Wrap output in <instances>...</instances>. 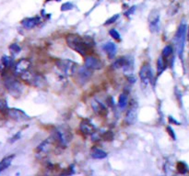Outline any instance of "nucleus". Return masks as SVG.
Segmentation results:
<instances>
[{
    "instance_id": "f257e3e1",
    "label": "nucleus",
    "mask_w": 189,
    "mask_h": 176,
    "mask_svg": "<svg viewBox=\"0 0 189 176\" xmlns=\"http://www.w3.org/2000/svg\"><path fill=\"white\" fill-rule=\"evenodd\" d=\"M67 46L75 51L81 56H87L88 51L90 47H91L94 42L90 38H81L80 36L75 35V34H70L66 39Z\"/></svg>"
},
{
    "instance_id": "f03ea898",
    "label": "nucleus",
    "mask_w": 189,
    "mask_h": 176,
    "mask_svg": "<svg viewBox=\"0 0 189 176\" xmlns=\"http://www.w3.org/2000/svg\"><path fill=\"white\" fill-rule=\"evenodd\" d=\"M186 32H187V27L185 23H181L177 29V31L175 33V47L177 51V54L181 60H183V54L185 50V43L186 39Z\"/></svg>"
},
{
    "instance_id": "7ed1b4c3",
    "label": "nucleus",
    "mask_w": 189,
    "mask_h": 176,
    "mask_svg": "<svg viewBox=\"0 0 189 176\" xmlns=\"http://www.w3.org/2000/svg\"><path fill=\"white\" fill-rule=\"evenodd\" d=\"M56 64L58 69V73L65 75L66 77L74 75L75 73H77V71L79 69V66L75 62L67 59L57 60Z\"/></svg>"
},
{
    "instance_id": "20e7f679",
    "label": "nucleus",
    "mask_w": 189,
    "mask_h": 176,
    "mask_svg": "<svg viewBox=\"0 0 189 176\" xmlns=\"http://www.w3.org/2000/svg\"><path fill=\"white\" fill-rule=\"evenodd\" d=\"M20 76H21V79L23 81H25L26 83L33 85V86H36L39 88H44L46 85V80L44 78V76L31 72L30 70L24 73Z\"/></svg>"
},
{
    "instance_id": "39448f33",
    "label": "nucleus",
    "mask_w": 189,
    "mask_h": 176,
    "mask_svg": "<svg viewBox=\"0 0 189 176\" xmlns=\"http://www.w3.org/2000/svg\"><path fill=\"white\" fill-rule=\"evenodd\" d=\"M52 137L54 138L56 145L65 148L71 139V134L66 128H57L54 130Z\"/></svg>"
},
{
    "instance_id": "423d86ee",
    "label": "nucleus",
    "mask_w": 189,
    "mask_h": 176,
    "mask_svg": "<svg viewBox=\"0 0 189 176\" xmlns=\"http://www.w3.org/2000/svg\"><path fill=\"white\" fill-rule=\"evenodd\" d=\"M138 114H139V105L135 100H133L131 101L129 107L127 109V115H125V122L129 126L134 125L136 122V119H138Z\"/></svg>"
},
{
    "instance_id": "0eeeda50",
    "label": "nucleus",
    "mask_w": 189,
    "mask_h": 176,
    "mask_svg": "<svg viewBox=\"0 0 189 176\" xmlns=\"http://www.w3.org/2000/svg\"><path fill=\"white\" fill-rule=\"evenodd\" d=\"M149 27L152 33H156L160 30L161 26V19H160V12L159 10L153 9L149 15Z\"/></svg>"
},
{
    "instance_id": "6e6552de",
    "label": "nucleus",
    "mask_w": 189,
    "mask_h": 176,
    "mask_svg": "<svg viewBox=\"0 0 189 176\" xmlns=\"http://www.w3.org/2000/svg\"><path fill=\"white\" fill-rule=\"evenodd\" d=\"M139 78H140L141 83L145 85H148L149 84L151 83L153 74H152V70L150 64L146 63L141 67L139 71Z\"/></svg>"
},
{
    "instance_id": "1a4fd4ad",
    "label": "nucleus",
    "mask_w": 189,
    "mask_h": 176,
    "mask_svg": "<svg viewBox=\"0 0 189 176\" xmlns=\"http://www.w3.org/2000/svg\"><path fill=\"white\" fill-rule=\"evenodd\" d=\"M55 144H56V141H55L54 138L52 137V135H51L48 139H46L45 140H44L38 146L36 151H37V153L39 154V155L44 156V155H46V154L51 150L52 146L55 145Z\"/></svg>"
},
{
    "instance_id": "9d476101",
    "label": "nucleus",
    "mask_w": 189,
    "mask_h": 176,
    "mask_svg": "<svg viewBox=\"0 0 189 176\" xmlns=\"http://www.w3.org/2000/svg\"><path fill=\"white\" fill-rule=\"evenodd\" d=\"M91 75H92V71L84 65L79 67L77 71V80L79 82L80 84H83L90 79Z\"/></svg>"
},
{
    "instance_id": "9b49d317",
    "label": "nucleus",
    "mask_w": 189,
    "mask_h": 176,
    "mask_svg": "<svg viewBox=\"0 0 189 176\" xmlns=\"http://www.w3.org/2000/svg\"><path fill=\"white\" fill-rule=\"evenodd\" d=\"M79 129L84 135L91 136L96 131V128L94 124L89 119H83L79 124Z\"/></svg>"
},
{
    "instance_id": "f8f14e48",
    "label": "nucleus",
    "mask_w": 189,
    "mask_h": 176,
    "mask_svg": "<svg viewBox=\"0 0 189 176\" xmlns=\"http://www.w3.org/2000/svg\"><path fill=\"white\" fill-rule=\"evenodd\" d=\"M30 66H31V63H30V60H28V59L20 60L15 65V68H14L15 73L19 74V75H21L24 73H26L29 70H30Z\"/></svg>"
},
{
    "instance_id": "ddd939ff",
    "label": "nucleus",
    "mask_w": 189,
    "mask_h": 176,
    "mask_svg": "<svg viewBox=\"0 0 189 176\" xmlns=\"http://www.w3.org/2000/svg\"><path fill=\"white\" fill-rule=\"evenodd\" d=\"M85 66L91 71L100 70L102 68V62L94 56H87L85 59Z\"/></svg>"
},
{
    "instance_id": "4468645a",
    "label": "nucleus",
    "mask_w": 189,
    "mask_h": 176,
    "mask_svg": "<svg viewBox=\"0 0 189 176\" xmlns=\"http://www.w3.org/2000/svg\"><path fill=\"white\" fill-rule=\"evenodd\" d=\"M91 108L94 111V113L97 114L98 116H101V117L106 116V114L108 112L105 105L102 104L101 101L97 100V99H93L91 101Z\"/></svg>"
},
{
    "instance_id": "2eb2a0df",
    "label": "nucleus",
    "mask_w": 189,
    "mask_h": 176,
    "mask_svg": "<svg viewBox=\"0 0 189 176\" xmlns=\"http://www.w3.org/2000/svg\"><path fill=\"white\" fill-rule=\"evenodd\" d=\"M8 113H9V116L11 117L13 119H15V120L24 121V120H28L30 118L26 115V113H24L22 110H20V109H16V108L9 109Z\"/></svg>"
},
{
    "instance_id": "dca6fc26",
    "label": "nucleus",
    "mask_w": 189,
    "mask_h": 176,
    "mask_svg": "<svg viewBox=\"0 0 189 176\" xmlns=\"http://www.w3.org/2000/svg\"><path fill=\"white\" fill-rule=\"evenodd\" d=\"M102 49H103L104 51L106 52V54L108 55V57L110 59H113L115 56V54H116V51H117L116 45H115L113 42H107V43H105L102 46Z\"/></svg>"
},
{
    "instance_id": "f3484780",
    "label": "nucleus",
    "mask_w": 189,
    "mask_h": 176,
    "mask_svg": "<svg viewBox=\"0 0 189 176\" xmlns=\"http://www.w3.org/2000/svg\"><path fill=\"white\" fill-rule=\"evenodd\" d=\"M39 22H40V18L38 17H34V18H28L23 19L21 24L25 29H30L36 27L39 24Z\"/></svg>"
},
{
    "instance_id": "a211bd4d",
    "label": "nucleus",
    "mask_w": 189,
    "mask_h": 176,
    "mask_svg": "<svg viewBox=\"0 0 189 176\" xmlns=\"http://www.w3.org/2000/svg\"><path fill=\"white\" fill-rule=\"evenodd\" d=\"M8 89L14 95H19L21 93V85L15 80H11V82H9L8 84Z\"/></svg>"
},
{
    "instance_id": "6ab92c4d",
    "label": "nucleus",
    "mask_w": 189,
    "mask_h": 176,
    "mask_svg": "<svg viewBox=\"0 0 189 176\" xmlns=\"http://www.w3.org/2000/svg\"><path fill=\"white\" fill-rule=\"evenodd\" d=\"M165 69H166V62L164 57L162 55H161L158 58V61H157V75L160 76L164 72Z\"/></svg>"
},
{
    "instance_id": "aec40b11",
    "label": "nucleus",
    "mask_w": 189,
    "mask_h": 176,
    "mask_svg": "<svg viewBox=\"0 0 189 176\" xmlns=\"http://www.w3.org/2000/svg\"><path fill=\"white\" fill-rule=\"evenodd\" d=\"M91 157L93 159H98V160H102V159H104L107 157V153L101 150V149H93L92 151H91Z\"/></svg>"
},
{
    "instance_id": "412c9836",
    "label": "nucleus",
    "mask_w": 189,
    "mask_h": 176,
    "mask_svg": "<svg viewBox=\"0 0 189 176\" xmlns=\"http://www.w3.org/2000/svg\"><path fill=\"white\" fill-rule=\"evenodd\" d=\"M14 155H10V156H7L6 158H4L1 161H0V172L5 171L10 164H11L12 162V160L14 159Z\"/></svg>"
},
{
    "instance_id": "4be33fe9",
    "label": "nucleus",
    "mask_w": 189,
    "mask_h": 176,
    "mask_svg": "<svg viewBox=\"0 0 189 176\" xmlns=\"http://www.w3.org/2000/svg\"><path fill=\"white\" fill-rule=\"evenodd\" d=\"M127 103H128V96H127V95L125 94V93L121 94L120 96H119V98H118V103H117L118 106L121 109H124V108L127 107Z\"/></svg>"
},
{
    "instance_id": "5701e85b",
    "label": "nucleus",
    "mask_w": 189,
    "mask_h": 176,
    "mask_svg": "<svg viewBox=\"0 0 189 176\" xmlns=\"http://www.w3.org/2000/svg\"><path fill=\"white\" fill-rule=\"evenodd\" d=\"M10 65V59L7 56H3L1 59V62H0V72L4 73Z\"/></svg>"
},
{
    "instance_id": "b1692460",
    "label": "nucleus",
    "mask_w": 189,
    "mask_h": 176,
    "mask_svg": "<svg viewBox=\"0 0 189 176\" xmlns=\"http://www.w3.org/2000/svg\"><path fill=\"white\" fill-rule=\"evenodd\" d=\"M172 54H173V47H172V46L167 45V46H165V47L163 48L162 52V55L164 57V59L169 58Z\"/></svg>"
},
{
    "instance_id": "393cba45",
    "label": "nucleus",
    "mask_w": 189,
    "mask_h": 176,
    "mask_svg": "<svg viewBox=\"0 0 189 176\" xmlns=\"http://www.w3.org/2000/svg\"><path fill=\"white\" fill-rule=\"evenodd\" d=\"M177 171L180 173H185L187 171V166L183 161H179L177 163Z\"/></svg>"
},
{
    "instance_id": "a878e982",
    "label": "nucleus",
    "mask_w": 189,
    "mask_h": 176,
    "mask_svg": "<svg viewBox=\"0 0 189 176\" xmlns=\"http://www.w3.org/2000/svg\"><path fill=\"white\" fill-rule=\"evenodd\" d=\"M109 34L111 35V37H113L114 40H121V36L119 34V32L116 30V29H112L109 30Z\"/></svg>"
},
{
    "instance_id": "bb28decb",
    "label": "nucleus",
    "mask_w": 189,
    "mask_h": 176,
    "mask_svg": "<svg viewBox=\"0 0 189 176\" xmlns=\"http://www.w3.org/2000/svg\"><path fill=\"white\" fill-rule=\"evenodd\" d=\"M9 50L11 51V52L12 53H15V54H17V53H19V51H20V47L18 45V44H11V45L9 46Z\"/></svg>"
},
{
    "instance_id": "cd10ccee",
    "label": "nucleus",
    "mask_w": 189,
    "mask_h": 176,
    "mask_svg": "<svg viewBox=\"0 0 189 176\" xmlns=\"http://www.w3.org/2000/svg\"><path fill=\"white\" fill-rule=\"evenodd\" d=\"M102 139H104L105 140H112L113 139V133L111 131H107V132H104L102 135Z\"/></svg>"
},
{
    "instance_id": "c85d7f7f",
    "label": "nucleus",
    "mask_w": 189,
    "mask_h": 176,
    "mask_svg": "<svg viewBox=\"0 0 189 176\" xmlns=\"http://www.w3.org/2000/svg\"><path fill=\"white\" fill-rule=\"evenodd\" d=\"M119 18V15L118 14H116V15H114V16H113L112 18H110L105 23H104V25H109V24H113V23H114L115 21H116L117 19Z\"/></svg>"
},
{
    "instance_id": "c756f323",
    "label": "nucleus",
    "mask_w": 189,
    "mask_h": 176,
    "mask_svg": "<svg viewBox=\"0 0 189 176\" xmlns=\"http://www.w3.org/2000/svg\"><path fill=\"white\" fill-rule=\"evenodd\" d=\"M73 6L71 3H69V2H67V3H65V4H63L62 5V7H61V10L62 11H67V10H70V9H72L73 8Z\"/></svg>"
},
{
    "instance_id": "7c9ffc66",
    "label": "nucleus",
    "mask_w": 189,
    "mask_h": 176,
    "mask_svg": "<svg viewBox=\"0 0 189 176\" xmlns=\"http://www.w3.org/2000/svg\"><path fill=\"white\" fill-rule=\"evenodd\" d=\"M167 131H168V133L170 134V136L173 139V140H175V139H176V136H175V134H174L173 129L171 127H168V128H167Z\"/></svg>"
},
{
    "instance_id": "2f4dec72",
    "label": "nucleus",
    "mask_w": 189,
    "mask_h": 176,
    "mask_svg": "<svg viewBox=\"0 0 189 176\" xmlns=\"http://www.w3.org/2000/svg\"><path fill=\"white\" fill-rule=\"evenodd\" d=\"M169 120L171 121V122H173V123H175V124H177V125H180V123H179V122H177L176 120H174V119L173 118V117H169Z\"/></svg>"
},
{
    "instance_id": "473e14b6",
    "label": "nucleus",
    "mask_w": 189,
    "mask_h": 176,
    "mask_svg": "<svg viewBox=\"0 0 189 176\" xmlns=\"http://www.w3.org/2000/svg\"><path fill=\"white\" fill-rule=\"evenodd\" d=\"M134 10H135V7H133V9H132V8H130V9L127 11V12H125V15H127V16H129L131 13H133V11H134Z\"/></svg>"
},
{
    "instance_id": "72a5a7b5",
    "label": "nucleus",
    "mask_w": 189,
    "mask_h": 176,
    "mask_svg": "<svg viewBox=\"0 0 189 176\" xmlns=\"http://www.w3.org/2000/svg\"><path fill=\"white\" fill-rule=\"evenodd\" d=\"M47 1H50V0H47ZM56 1H60V0H56Z\"/></svg>"
}]
</instances>
